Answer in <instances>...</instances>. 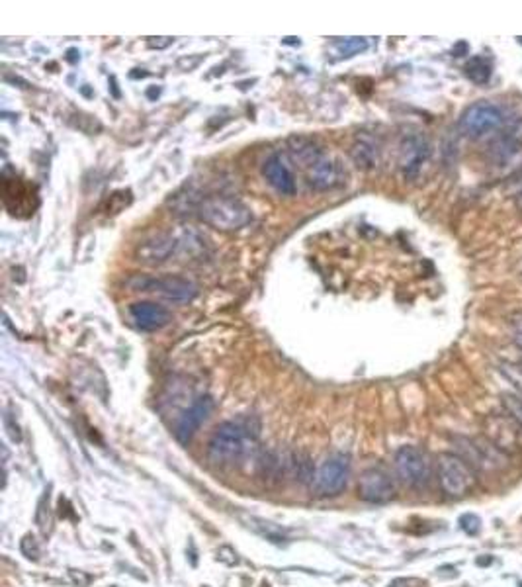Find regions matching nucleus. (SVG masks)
Returning <instances> with one entry per match:
<instances>
[{"label": "nucleus", "mask_w": 522, "mask_h": 587, "mask_svg": "<svg viewBox=\"0 0 522 587\" xmlns=\"http://www.w3.org/2000/svg\"><path fill=\"white\" fill-rule=\"evenodd\" d=\"M358 495L368 503L382 505L395 497V485L391 478L380 468H370L360 476L358 482Z\"/></svg>", "instance_id": "f8f14e48"}, {"label": "nucleus", "mask_w": 522, "mask_h": 587, "mask_svg": "<svg viewBox=\"0 0 522 587\" xmlns=\"http://www.w3.org/2000/svg\"><path fill=\"white\" fill-rule=\"evenodd\" d=\"M129 317L143 331H159L172 322L171 311L155 301H137L129 308Z\"/></svg>", "instance_id": "dca6fc26"}, {"label": "nucleus", "mask_w": 522, "mask_h": 587, "mask_svg": "<svg viewBox=\"0 0 522 587\" xmlns=\"http://www.w3.org/2000/svg\"><path fill=\"white\" fill-rule=\"evenodd\" d=\"M429 157H431V141L420 131L403 136L399 145V169L407 180L419 176Z\"/></svg>", "instance_id": "9d476101"}, {"label": "nucleus", "mask_w": 522, "mask_h": 587, "mask_svg": "<svg viewBox=\"0 0 522 587\" xmlns=\"http://www.w3.org/2000/svg\"><path fill=\"white\" fill-rule=\"evenodd\" d=\"M501 372L507 380L511 382L512 386L522 393V366L521 364H511V362H503L501 364Z\"/></svg>", "instance_id": "412c9836"}, {"label": "nucleus", "mask_w": 522, "mask_h": 587, "mask_svg": "<svg viewBox=\"0 0 522 587\" xmlns=\"http://www.w3.org/2000/svg\"><path fill=\"white\" fill-rule=\"evenodd\" d=\"M200 219L219 231H237L249 225L252 214L250 207L245 206L237 198L231 196H207L198 204Z\"/></svg>", "instance_id": "f03ea898"}, {"label": "nucleus", "mask_w": 522, "mask_h": 587, "mask_svg": "<svg viewBox=\"0 0 522 587\" xmlns=\"http://www.w3.org/2000/svg\"><path fill=\"white\" fill-rule=\"evenodd\" d=\"M465 77L476 84H487L493 75V63L485 55H474L464 65Z\"/></svg>", "instance_id": "a211bd4d"}, {"label": "nucleus", "mask_w": 522, "mask_h": 587, "mask_svg": "<svg viewBox=\"0 0 522 587\" xmlns=\"http://www.w3.org/2000/svg\"><path fill=\"white\" fill-rule=\"evenodd\" d=\"M178 249H180V237H174L172 233H159L137 247V257L145 265H160L169 261L172 253Z\"/></svg>", "instance_id": "4468645a"}, {"label": "nucleus", "mask_w": 522, "mask_h": 587, "mask_svg": "<svg viewBox=\"0 0 522 587\" xmlns=\"http://www.w3.org/2000/svg\"><path fill=\"white\" fill-rule=\"evenodd\" d=\"M438 480L442 490L452 497H464L476 487L474 468L452 452H444L438 456Z\"/></svg>", "instance_id": "20e7f679"}, {"label": "nucleus", "mask_w": 522, "mask_h": 587, "mask_svg": "<svg viewBox=\"0 0 522 587\" xmlns=\"http://www.w3.org/2000/svg\"><path fill=\"white\" fill-rule=\"evenodd\" d=\"M454 442L460 456L464 458L472 468L479 470H499L507 464V456L503 454L499 447H495L491 440H476L467 437H454Z\"/></svg>", "instance_id": "0eeeda50"}, {"label": "nucleus", "mask_w": 522, "mask_h": 587, "mask_svg": "<svg viewBox=\"0 0 522 587\" xmlns=\"http://www.w3.org/2000/svg\"><path fill=\"white\" fill-rule=\"evenodd\" d=\"M505 122V114L497 104L479 100L472 104L460 118V131L465 138L479 139L497 131Z\"/></svg>", "instance_id": "39448f33"}, {"label": "nucleus", "mask_w": 522, "mask_h": 587, "mask_svg": "<svg viewBox=\"0 0 522 587\" xmlns=\"http://www.w3.org/2000/svg\"><path fill=\"white\" fill-rule=\"evenodd\" d=\"M512 333H514V343L522 348V313L512 317Z\"/></svg>", "instance_id": "5701e85b"}, {"label": "nucleus", "mask_w": 522, "mask_h": 587, "mask_svg": "<svg viewBox=\"0 0 522 587\" xmlns=\"http://www.w3.org/2000/svg\"><path fill=\"white\" fill-rule=\"evenodd\" d=\"M503 407L505 411L522 425V393H503Z\"/></svg>", "instance_id": "aec40b11"}, {"label": "nucleus", "mask_w": 522, "mask_h": 587, "mask_svg": "<svg viewBox=\"0 0 522 587\" xmlns=\"http://www.w3.org/2000/svg\"><path fill=\"white\" fill-rule=\"evenodd\" d=\"M262 174H264L266 183L272 186L278 194H295L294 173H292V167L288 165V159H286L282 153H274V155H270V157L264 161Z\"/></svg>", "instance_id": "ddd939ff"}, {"label": "nucleus", "mask_w": 522, "mask_h": 587, "mask_svg": "<svg viewBox=\"0 0 522 587\" xmlns=\"http://www.w3.org/2000/svg\"><path fill=\"white\" fill-rule=\"evenodd\" d=\"M460 527H462V530L464 532H467V534H477L479 530H481V519L477 517V515H474V513H467V515H464V517L460 519Z\"/></svg>", "instance_id": "4be33fe9"}, {"label": "nucleus", "mask_w": 522, "mask_h": 587, "mask_svg": "<svg viewBox=\"0 0 522 587\" xmlns=\"http://www.w3.org/2000/svg\"><path fill=\"white\" fill-rule=\"evenodd\" d=\"M351 476V458L342 452L330 454L313 478V490L319 495H339Z\"/></svg>", "instance_id": "6e6552de"}, {"label": "nucleus", "mask_w": 522, "mask_h": 587, "mask_svg": "<svg viewBox=\"0 0 522 587\" xmlns=\"http://www.w3.org/2000/svg\"><path fill=\"white\" fill-rule=\"evenodd\" d=\"M422 581L420 579H415V577H399V579H393L387 587H419Z\"/></svg>", "instance_id": "b1692460"}, {"label": "nucleus", "mask_w": 522, "mask_h": 587, "mask_svg": "<svg viewBox=\"0 0 522 587\" xmlns=\"http://www.w3.org/2000/svg\"><path fill=\"white\" fill-rule=\"evenodd\" d=\"M519 44H521V46H522V37H519Z\"/></svg>", "instance_id": "bb28decb"}, {"label": "nucleus", "mask_w": 522, "mask_h": 587, "mask_svg": "<svg viewBox=\"0 0 522 587\" xmlns=\"http://www.w3.org/2000/svg\"><path fill=\"white\" fill-rule=\"evenodd\" d=\"M516 206H519L522 209V190H521V192H519V194H516Z\"/></svg>", "instance_id": "a878e982"}, {"label": "nucleus", "mask_w": 522, "mask_h": 587, "mask_svg": "<svg viewBox=\"0 0 522 587\" xmlns=\"http://www.w3.org/2000/svg\"><path fill=\"white\" fill-rule=\"evenodd\" d=\"M212 409H214V400H212L209 395L198 398V400L180 415L178 423H176V429H174L176 438H178L180 442H188V440L194 437V433L200 429V425L209 417Z\"/></svg>", "instance_id": "2eb2a0df"}, {"label": "nucleus", "mask_w": 522, "mask_h": 587, "mask_svg": "<svg viewBox=\"0 0 522 587\" xmlns=\"http://www.w3.org/2000/svg\"><path fill=\"white\" fill-rule=\"evenodd\" d=\"M129 288L136 292H149L153 296L174 301V304H186L192 301L198 294V286L192 280L172 274H160V277H133L129 282Z\"/></svg>", "instance_id": "7ed1b4c3"}, {"label": "nucleus", "mask_w": 522, "mask_h": 587, "mask_svg": "<svg viewBox=\"0 0 522 587\" xmlns=\"http://www.w3.org/2000/svg\"><path fill=\"white\" fill-rule=\"evenodd\" d=\"M395 472L403 484L411 487H422L431 480L429 456L417 447H401L395 452Z\"/></svg>", "instance_id": "1a4fd4ad"}, {"label": "nucleus", "mask_w": 522, "mask_h": 587, "mask_svg": "<svg viewBox=\"0 0 522 587\" xmlns=\"http://www.w3.org/2000/svg\"><path fill=\"white\" fill-rule=\"evenodd\" d=\"M254 435L257 433L243 421H225L217 425L207 442V458L219 466L235 464L254 447Z\"/></svg>", "instance_id": "f257e3e1"}, {"label": "nucleus", "mask_w": 522, "mask_h": 587, "mask_svg": "<svg viewBox=\"0 0 522 587\" xmlns=\"http://www.w3.org/2000/svg\"><path fill=\"white\" fill-rule=\"evenodd\" d=\"M465 51H467V44H465V41H462L460 46L454 47V57H462L460 53H465Z\"/></svg>", "instance_id": "393cba45"}, {"label": "nucleus", "mask_w": 522, "mask_h": 587, "mask_svg": "<svg viewBox=\"0 0 522 587\" xmlns=\"http://www.w3.org/2000/svg\"><path fill=\"white\" fill-rule=\"evenodd\" d=\"M344 178H346V171L341 161L327 157V155H321L317 161L307 167V185L315 192L335 190L344 185Z\"/></svg>", "instance_id": "9b49d317"}, {"label": "nucleus", "mask_w": 522, "mask_h": 587, "mask_svg": "<svg viewBox=\"0 0 522 587\" xmlns=\"http://www.w3.org/2000/svg\"><path fill=\"white\" fill-rule=\"evenodd\" d=\"M368 47V41L362 39V37H348V39H341L335 44V51L341 55V57H352L356 53H360Z\"/></svg>", "instance_id": "6ab92c4d"}, {"label": "nucleus", "mask_w": 522, "mask_h": 587, "mask_svg": "<svg viewBox=\"0 0 522 587\" xmlns=\"http://www.w3.org/2000/svg\"><path fill=\"white\" fill-rule=\"evenodd\" d=\"M489 162L495 169H522V126L507 127L487 147Z\"/></svg>", "instance_id": "423d86ee"}, {"label": "nucleus", "mask_w": 522, "mask_h": 587, "mask_svg": "<svg viewBox=\"0 0 522 587\" xmlns=\"http://www.w3.org/2000/svg\"><path fill=\"white\" fill-rule=\"evenodd\" d=\"M351 157L352 161L356 162L358 169L370 171V169H374L377 161H380V147H377V143H375L372 138H368V136H358L356 141L352 143Z\"/></svg>", "instance_id": "f3484780"}]
</instances>
